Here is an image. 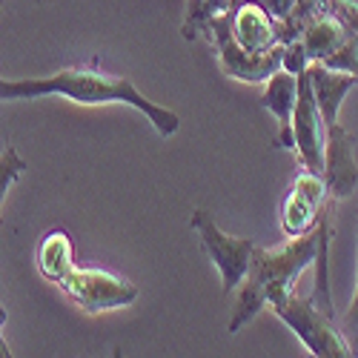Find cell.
I'll use <instances>...</instances> for the list:
<instances>
[{
	"instance_id": "6da1fadb",
	"label": "cell",
	"mask_w": 358,
	"mask_h": 358,
	"mask_svg": "<svg viewBox=\"0 0 358 358\" xmlns=\"http://www.w3.org/2000/svg\"><path fill=\"white\" fill-rule=\"evenodd\" d=\"M46 95H61L80 106H103V103H127L146 115V121L158 129V135L169 138L181 127V117L172 109L149 101L141 89L124 78L109 75L101 69V57H92L86 66H66L46 78H23V80H3L0 98L3 101H38Z\"/></svg>"
},
{
	"instance_id": "7a4b0ae2",
	"label": "cell",
	"mask_w": 358,
	"mask_h": 358,
	"mask_svg": "<svg viewBox=\"0 0 358 358\" xmlns=\"http://www.w3.org/2000/svg\"><path fill=\"white\" fill-rule=\"evenodd\" d=\"M318 247H321V232L318 227L307 235L289 238L284 247H273L264 250L255 247L252 252V264L247 278L238 287L235 295V313L229 318L227 330L235 336L244 324H250L264 307H270L273 298L287 295L295 289V278L301 275L307 266H315L318 258Z\"/></svg>"
},
{
	"instance_id": "3957f363",
	"label": "cell",
	"mask_w": 358,
	"mask_h": 358,
	"mask_svg": "<svg viewBox=\"0 0 358 358\" xmlns=\"http://www.w3.org/2000/svg\"><path fill=\"white\" fill-rule=\"evenodd\" d=\"M270 310L295 333V338L310 350V355H318V358H350L352 355L341 327H336V318L327 315L313 301V295L304 298L292 289L287 295L273 298Z\"/></svg>"
},
{
	"instance_id": "277c9868",
	"label": "cell",
	"mask_w": 358,
	"mask_h": 358,
	"mask_svg": "<svg viewBox=\"0 0 358 358\" xmlns=\"http://www.w3.org/2000/svg\"><path fill=\"white\" fill-rule=\"evenodd\" d=\"M55 287L61 289L75 307H80L89 315L129 307L138 298V287L129 278L101 270V266H78L75 264L61 275V281Z\"/></svg>"
},
{
	"instance_id": "5b68a950",
	"label": "cell",
	"mask_w": 358,
	"mask_h": 358,
	"mask_svg": "<svg viewBox=\"0 0 358 358\" xmlns=\"http://www.w3.org/2000/svg\"><path fill=\"white\" fill-rule=\"evenodd\" d=\"M206 38H210V43L215 49L221 72L232 80L266 83L278 69H284V43H278L275 49L264 52V55L247 52L232 35V12L213 17V23L206 26Z\"/></svg>"
},
{
	"instance_id": "8992f818",
	"label": "cell",
	"mask_w": 358,
	"mask_h": 358,
	"mask_svg": "<svg viewBox=\"0 0 358 358\" xmlns=\"http://www.w3.org/2000/svg\"><path fill=\"white\" fill-rule=\"evenodd\" d=\"M189 227L195 229V235H198V241H201L206 258H210L218 266L221 284H224L221 287L224 295L235 292V287H241V281L250 273L252 252H255L258 244L252 241V238H238V235L224 232L206 210H195L192 218H189Z\"/></svg>"
},
{
	"instance_id": "52a82bcc",
	"label": "cell",
	"mask_w": 358,
	"mask_h": 358,
	"mask_svg": "<svg viewBox=\"0 0 358 358\" xmlns=\"http://www.w3.org/2000/svg\"><path fill=\"white\" fill-rule=\"evenodd\" d=\"M292 132H295V155L301 169L324 175L327 164V124L318 109L310 69L298 75V103L292 115Z\"/></svg>"
},
{
	"instance_id": "ba28073f",
	"label": "cell",
	"mask_w": 358,
	"mask_h": 358,
	"mask_svg": "<svg viewBox=\"0 0 358 358\" xmlns=\"http://www.w3.org/2000/svg\"><path fill=\"white\" fill-rule=\"evenodd\" d=\"M327 181L324 175L301 169L295 175V181L284 198V210H281V229L287 238L307 235L318 227L321 210L327 203Z\"/></svg>"
},
{
	"instance_id": "9c48e42d",
	"label": "cell",
	"mask_w": 358,
	"mask_h": 358,
	"mask_svg": "<svg viewBox=\"0 0 358 358\" xmlns=\"http://www.w3.org/2000/svg\"><path fill=\"white\" fill-rule=\"evenodd\" d=\"M327 195L333 201H347L358 187V166H355V138L341 124L327 129V164H324Z\"/></svg>"
},
{
	"instance_id": "30bf717a",
	"label": "cell",
	"mask_w": 358,
	"mask_h": 358,
	"mask_svg": "<svg viewBox=\"0 0 358 358\" xmlns=\"http://www.w3.org/2000/svg\"><path fill=\"white\" fill-rule=\"evenodd\" d=\"M232 35L247 52L264 55L278 46V20L255 0H244L232 9Z\"/></svg>"
},
{
	"instance_id": "8fae6325",
	"label": "cell",
	"mask_w": 358,
	"mask_h": 358,
	"mask_svg": "<svg viewBox=\"0 0 358 358\" xmlns=\"http://www.w3.org/2000/svg\"><path fill=\"white\" fill-rule=\"evenodd\" d=\"M295 103H298V75L278 69L261 95V106L270 109L278 124H281V135L275 138V149H289L295 152V132H292V115H295Z\"/></svg>"
},
{
	"instance_id": "7c38bea8",
	"label": "cell",
	"mask_w": 358,
	"mask_h": 358,
	"mask_svg": "<svg viewBox=\"0 0 358 358\" xmlns=\"http://www.w3.org/2000/svg\"><path fill=\"white\" fill-rule=\"evenodd\" d=\"M310 78H313V92L318 101V109L324 115V124L330 129L333 124H338V109L341 101L347 98V92L358 83L355 75L350 72H338L324 64H310Z\"/></svg>"
},
{
	"instance_id": "4fadbf2b",
	"label": "cell",
	"mask_w": 358,
	"mask_h": 358,
	"mask_svg": "<svg viewBox=\"0 0 358 358\" xmlns=\"http://www.w3.org/2000/svg\"><path fill=\"white\" fill-rule=\"evenodd\" d=\"M35 264H38V273L57 284L61 275L75 266V247H72V238L66 229H49L41 244H38V252H35Z\"/></svg>"
},
{
	"instance_id": "5bb4252c",
	"label": "cell",
	"mask_w": 358,
	"mask_h": 358,
	"mask_svg": "<svg viewBox=\"0 0 358 358\" xmlns=\"http://www.w3.org/2000/svg\"><path fill=\"white\" fill-rule=\"evenodd\" d=\"M347 35H350V29L344 26V20L330 12V15H321V17L310 20L307 29H304V35H301V41L307 46L310 61L313 64H321L327 55H333L344 43Z\"/></svg>"
},
{
	"instance_id": "9a60e30c",
	"label": "cell",
	"mask_w": 358,
	"mask_h": 358,
	"mask_svg": "<svg viewBox=\"0 0 358 358\" xmlns=\"http://www.w3.org/2000/svg\"><path fill=\"white\" fill-rule=\"evenodd\" d=\"M241 3L244 0H187V17L181 23L184 41H195L201 32H206V26L213 23V17L227 15Z\"/></svg>"
},
{
	"instance_id": "2e32d148",
	"label": "cell",
	"mask_w": 358,
	"mask_h": 358,
	"mask_svg": "<svg viewBox=\"0 0 358 358\" xmlns=\"http://www.w3.org/2000/svg\"><path fill=\"white\" fill-rule=\"evenodd\" d=\"M321 64L330 66V69H338V72H350V75L358 78V32L350 29V35L344 38V43L333 55H327Z\"/></svg>"
},
{
	"instance_id": "e0dca14e",
	"label": "cell",
	"mask_w": 358,
	"mask_h": 358,
	"mask_svg": "<svg viewBox=\"0 0 358 358\" xmlns=\"http://www.w3.org/2000/svg\"><path fill=\"white\" fill-rule=\"evenodd\" d=\"M29 166H26V161L15 152V146L12 143H6V149H3V161H0V192H9L12 189V184L17 181V178L26 172Z\"/></svg>"
},
{
	"instance_id": "ac0fdd59",
	"label": "cell",
	"mask_w": 358,
	"mask_h": 358,
	"mask_svg": "<svg viewBox=\"0 0 358 358\" xmlns=\"http://www.w3.org/2000/svg\"><path fill=\"white\" fill-rule=\"evenodd\" d=\"M310 55H307V46H304V41L298 38V41H292V43H284V69L287 72H292V75H301V72H307L310 69Z\"/></svg>"
},
{
	"instance_id": "d6986e66",
	"label": "cell",
	"mask_w": 358,
	"mask_h": 358,
	"mask_svg": "<svg viewBox=\"0 0 358 358\" xmlns=\"http://www.w3.org/2000/svg\"><path fill=\"white\" fill-rule=\"evenodd\" d=\"M341 333L352 350V355L358 358V278H355V292H352V301L347 307V315L341 321Z\"/></svg>"
},
{
	"instance_id": "ffe728a7",
	"label": "cell",
	"mask_w": 358,
	"mask_h": 358,
	"mask_svg": "<svg viewBox=\"0 0 358 358\" xmlns=\"http://www.w3.org/2000/svg\"><path fill=\"white\" fill-rule=\"evenodd\" d=\"M327 3H330V12L336 17L344 20L347 29L358 32V0H327Z\"/></svg>"
},
{
	"instance_id": "44dd1931",
	"label": "cell",
	"mask_w": 358,
	"mask_h": 358,
	"mask_svg": "<svg viewBox=\"0 0 358 358\" xmlns=\"http://www.w3.org/2000/svg\"><path fill=\"white\" fill-rule=\"evenodd\" d=\"M255 3H261L266 12H270L275 20H284L292 9H295V3L298 0H255Z\"/></svg>"
}]
</instances>
